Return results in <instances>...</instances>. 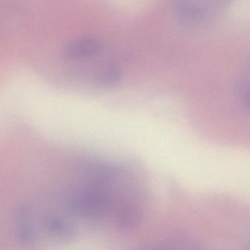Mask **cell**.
Masks as SVG:
<instances>
[{
	"instance_id": "obj_5",
	"label": "cell",
	"mask_w": 250,
	"mask_h": 250,
	"mask_svg": "<svg viewBox=\"0 0 250 250\" xmlns=\"http://www.w3.org/2000/svg\"><path fill=\"white\" fill-rule=\"evenodd\" d=\"M140 220L141 214L134 207H125L120 211L117 217L119 226L125 230L135 228Z\"/></svg>"
},
{
	"instance_id": "obj_1",
	"label": "cell",
	"mask_w": 250,
	"mask_h": 250,
	"mask_svg": "<svg viewBox=\"0 0 250 250\" xmlns=\"http://www.w3.org/2000/svg\"><path fill=\"white\" fill-rule=\"evenodd\" d=\"M109 195L101 188L89 187L72 200L70 208L73 212L82 215L98 216L108 208Z\"/></svg>"
},
{
	"instance_id": "obj_7",
	"label": "cell",
	"mask_w": 250,
	"mask_h": 250,
	"mask_svg": "<svg viewBox=\"0 0 250 250\" xmlns=\"http://www.w3.org/2000/svg\"><path fill=\"white\" fill-rule=\"evenodd\" d=\"M121 78L120 70L114 66H111L104 70L101 76V82L106 86H113L116 84Z\"/></svg>"
},
{
	"instance_id": "obj_4",
	"label": "cell",
	"mask_w": 250,
	"mask_h": 250,
	"mask_svg": "<svg viewBox=\"0 0 250 250\" xmlns=\"http://www.w3.org/2000/svg\"><path fill=\"white\" fill-rule=\"evenodd\" d=\"M48 231L54 237L61 239H68L73 236L71 227L64 220L59 217H51L46 222Z\"/></svg>"
},
{
	"instance_id": "obj_6",
	"label": "cell",
	"mask_w": 250,
	"mask_h": 250,
	"mask_svg": "<svg viewBox=\"0 0 250 250\" xmlns=\"http://www.w3.org/2000/svg\"><path fill=\"white\" fill-rule=\"evenodd\" d=\"M236 92L241 103L250 111V70L239 77L236 83Z\"/></svg>"
},
{
	"instance_id": "obj_3",
	"label": "cell",
	"mask_w": 250,
	"mask_h": 250,
	"mask_svg": "<svg viewBox=\"0 0 250 250\" xmlns=\"http://www.w3.org/2000/svg\"><path fill=\"white\" fill-rule=\"evenodd\" d=\"M101 45L97 40L84 38L71 42L65 50V56L70 60L85 58L97 54Z\"/></svg>"
},
{
	"instance_id": "obj_2",
	"label": "cell",
	"mask_w": 250,
	"mask_h": 250,
	"mask_svg": "<svg viewBox=\"0 0 250 250\" xmlns=\"http://www.w3.org/2000/svg\"><path fill=\"white\" fill-rule=\"evenodd\" d=\"M16 233L19 243L30 247L35 240V233L32 215L27 207H22L19 211L16 222Z\"/></svg>"
}]
</instances>
